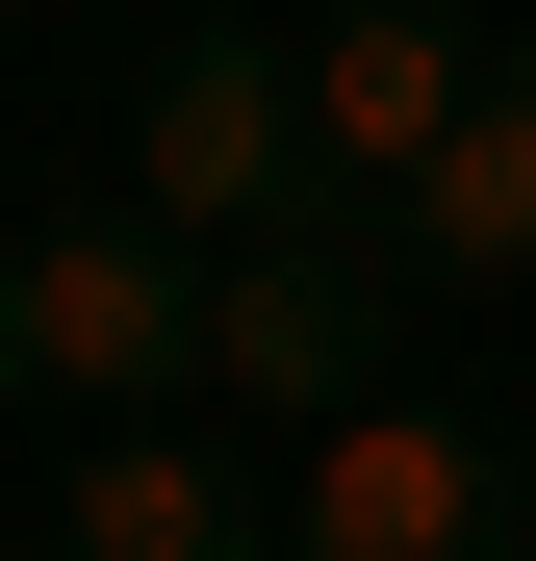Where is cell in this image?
<instances>
[{
  "instance_id": "6",
  "label": "cell",
  "mask_w": 536,
  "mask_h": 561,
  "mask_svg": "<svg viewBox=\"0 0 536 561\" xmlns=\"http://www.w3.org/2000/svg\"><path fill=\"white\" fill-rule=\"evenodd\" d=\"M52 561H282V485H255L230 409H103V434H77Z\"/></svg>"
},
{
  "instance_id": "1",
  "label": "cell",
  "mask_w": 536,
  "mask_h": 561,
  "mask_svg": "<svg viewBox=\"0 0 536 561\" xmlns=\"http://www.w3.org/2000/svg\"><path fill=\"white\" fill-rule=\"evenodd\" d=\"M384 307H409V205L307 179V205H255V230L205 255V383H179V409H230V434L384 409Z\"/></svg>"
},
{
  "instance_id": "2",
  "label": "cell",
  "mask_w": 536,
  "mask_h": 561,
  "mask_svg": "<svg viewBox=\"0 0 536 561\" xmlns=\"http://www.w3.org/2000/svg\"><path fill=\"white\" fill-rule=\"evenodd\" d=\"M0 383L26 409H179L205 383V230H153V205H26L0 230Z\"/></svg>"
},
{
  "instance_id": "3",
  "label": "cell",
  "mask_w": 536,
  "mask_h": 561,
  "mask_svg": "<svg viewBox=\"0 0 536 561\" xmlns=\"http://www.w3.org/2000/svg\"><path fill=\"white\" fill-rule=\"evenodd\" d=\"M282 561H536V459L486 434V409H332V434H282Z\"/></svg>"
},
{
  "instance_id": "7",
  "label": "cell",
  "mask_w": 536,
  "mask_h": 561,
  "mask_svg": "<svg viewBox=\"0 0 536 561\" xmlns=\"http://www.w3.org/2000/svg\"><path fill=\"white\" fill-rule=\"evenodd\" d=\"M409 280H536V26L486 51V103L434 128V179H409Z\"/></svg>"
},
{
  "instance_id": "5",
  "label": "cell",
  "mask_w": 536,
  "mask_h": 561,
  "mask_svg": "<svg viewBox=\"0 0 536 561\" xmlns=\"http://www.w3.org/2000/svg\"><path fill=\"white\" fill-rule=\"evenodd\" d=\"M486 51H511V26H460V0H332V26H307V179L409 205V179H434V128L486 103Z\"/></svg>"
},
{
  "instance_id": "4",
  "label": "cell",
  "mask_w": 536,
  "mask_h": 561,
  "mask_svg": "<svg viewBox=\"0 0 536 561\" xmlns=\"http://www.w3.org/2000/svg\"><path fill=\"white\" fill-rule=\"evenodd\" d=\"M128 205L153 230H255V205H307V51L282 26H179L153 51V103H128Z\"/></svg>"
}]
</instances>
